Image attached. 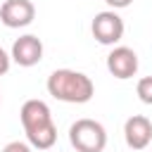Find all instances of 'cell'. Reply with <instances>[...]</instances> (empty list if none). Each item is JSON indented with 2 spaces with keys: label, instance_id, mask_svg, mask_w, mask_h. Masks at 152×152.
I'll return each mask as SVG.
<instances>
[{
  "label": "cell",
  "instance_id": "obj_5",
  "mask_svg": "<svg viewBox=\"0 0 152 152\" xmlns=\"http://www.w3.org/2000/svg\"><path fill=\"white\" fill-rule=\"evenodd\" d=\"M107 71L119 78V81H126V78H133L135 71H138V55L133 48H126V45H116L109 50L107 55Z\"/></svg>",
  "mask_w": 152,
  "mask_h": 152
},
{
  "label": "cell",
  "instance_id": "obj_3",
  "mask_svg": "<svg viewBox=\"0 0 152 152\" xmlns=\"http://www.w3.org/2000/svg\"><path fill=\"white\" fill-rule=\"evenodd\" d=\"M69 142L76 152H102L107 147V131L95 119H76L69 126Z\"/></svg>",
  "mask_w": 152,
  "mask_h": 152
},
{
  "label": "cell",
  "instance_id": "obj_4",
  "mask_svg": "<svg viewBox=\"0 0 152 152\" xmlns=\"http://www.w3.org/2000/svg\"><path fill=\"white\" fill-rule=\"evenodd\" d=\"M124 19L114 12V10H104V12H97L93 17V24H90V31H93V38L100 43V45H116L121 38H124Z\"/></svg>",
  "mask_w": 152,
  "mask_h": 152
},
{
  "label": "cell",
  "instance_id": "obj_6",
  "mask_svg": "<svg viewBox=\"0 0 152 152\" xmlns=\"http://www.w3.org/2000/svg\"><path fill=\"white\" fill-rule=\"evenodd\" d=\"M12 62L19 66H36L43 59V40L33 33H24L12 43V52H10Z\"/></svg>",
  "mask_w": 152,
  "mask_h": 152
},
{
  "label": "cell",
  "instance_id": "obj_11",
  "mask_svg": "<svg viewBox=\"0 0 152 152\" xmlns=\"http://www.w3.org/2000/svg\"><path fill=\"white\" fill-rule=\"evenodd\" d=\"M10 64H12V57H10V55H7V52L0 48V76L10 71Z\"/></svg>",
  "mask_w": 152,
  "mask_h": 152
},
{
  "label": "cell",
  "instance_id": "obj_1",
  "mask_svg": "<svg viewBox=\"0 0 152 152\" xmlns=\"http://www.w3.org/2000/svg\"><path fill=\"white\" fill-rule=\"evenodd\" d=\"M19 119H21V126H24V133H26V140L31 147L50 150L57 142V126L52 121L50 107L43 100H38V97L26 100L19 109Z\"/></svg>",
  "mask_w": 152,
  "mask_h": 152
},
{
  "label": "cell",
  "instance_id": "obj_13",
  "mask_svg": "<svg viewBox=\"0 0 152 152\" xmlns=\"http://www.w3.org/2000/svg\"><path fill=\"white\" fill-rule=\"evenodd\" d=\"M0 100H2V95H0Z\"/></svg>",
  "mask_w": 152,
  "mask_h": 152
},
{
  "label": "cell",
  "instance_id": "obj_12",
  "mask_svg": "<svg viewBox=\"0 0 152 152\" xmlns=\"http://www.w3.org/2000/svg\"><path fill=\"white\" fill-rule=\"evenodd\" d=\"M104 2L109 5V10H114V12H116V10H124V7H128L133 0H104Z\"/></svg>",
  "mask_w": 152,
  "mask_h": 152
},
{
  "label": "cell",
  "instance_id": "obj_2",
  "mask_svg": "<svg viewBox=\"0 0 152 152\" xmlns=\"http://www.w3.org/2000/svg\"><path fill=\"white\" fill-rule=\"evenodd\" d=\"M48 93L69 104H86L95 95V83L88 74L76 71V69H55L48 76Z\"/></svg>",
  "mask_w": 152,
  "mask_h": 152
},
{
  "label": "cell",
  "instance_id": "obj_7",
  "mask_svg": "<svg viewBox=\"0 0 152 152\" xmlns=\"http://www.w3.org/2000/svg\"><path fill=\"white\" fill-rule=\"evenodd\" d=\"M36 19V5L31 0H5L0 5V21L7 28H24Z\"/></svg>",
  "mask_w": 152,
  "mask_h": 152
},
{
  "label": "cell",
  "instance_id": "obj_10",
  "mask_svg": "<svg viewBox=\"0 0 152 152\" xmlns=\"http://www.w3.org/2000/svg\"><path fill=\"white\" fill-rule=\"evenodd\" d=\"M2 152H31V145L28 142H21V140H12L2 147Z\"/></svg>",
  "mask_w": 152,
  "mask_h": 152
},
{
  "label": "cell",
  "instance_id": "obj_8",
  "mask_svg": "<svg viewBox=\"0 0 152 152\" xmlns=\"http://www.w3.org/2000/svg\"><path fill=\"white\" fill-rule=\"evenodd\" d=\"M124 140L131 150H145L152 142V121L142 114H133L124 124Z\"/></svg>",
  "mask_w": 152,
  "mask_h": 152
},
{
  "label": "cell",
  "instance_id": "obj_9",
  "mask_svg": "<svg viewBox=\"0 0 152 152\" xmlns=\"http://www.w3.org/2000/svg\"><path fill=\"white\" fill-rule=\"evenodd\" d=\"M135 93L140 97V102L145 104H152V76H142L135 86Z\"/></svg>",
  "mask_w": 152,
  "mask_h": 152
}]
</instances>
